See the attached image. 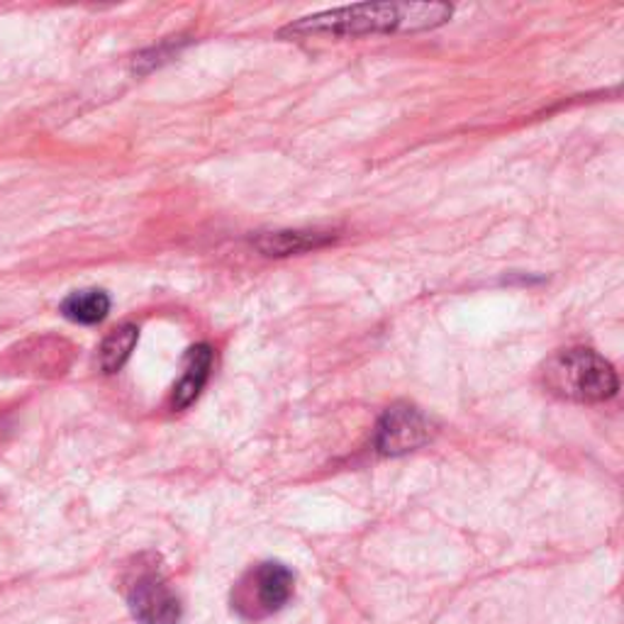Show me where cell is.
Masks as SVG:
<instances>
[{
  "label": "cell",
  "mask_w": 624,
  "mask_h": 624,
  "mask_svg": "<svg viewBox=\"0 0 624 624\" xmlns=\"http://www.w3.org/2000/svg\"><path fill=\"white\" fill-rule=\"evenodd\" d=\"M293 595V573L284 564H261L251 573L239 607H251V615H269L281 610Z\"/></svg>",
  "instance_id": "obj_5"
},
{
  "label": "cell",
  "mask_w": 624,
  "mask_h": 624,
  "mask_svg": "<svg viewBox=\"0 0 624 624\" xmlns=\"http://www.w3.org/2000/svg\"><path fill=\"white\" fill-rule=\"evenodd\" d=\"M544 388L573 403H603L617 393V374L593 349H566L554 354L542 368Z\"/></svg>",
  "instance_id": "obj_2"
},
{
  "label": "cell",
  "mask_w": 624,
  "mask_h": 624,
  "mask_svg": "<svg viewBox=\"0 0 624 624\" xmlns=\"http://www.w3.org/2000/svg\"><path fill=\"white\" fill-rule=\"evenodd\" d=\"M335 237L329 232H274L264 235L257 247L269 254V257H288V254H300L315 247H323L327 241H333Z\"/></svg>",
  "instance_id": "obj_8"
},
{
  "label": "cell",
  "mask_w": 624,
  "mask_h": 624,
  "mask_svg": "<svg viewBox=\"0 0 624 624\" xmlns=\"http://www.w3.org/2000/svg\"><path fill=\"white\" fill-rule=\"evenodd\" d=\"M127 603L139 624H176L181 620L178 597L161 578L159 568L139 566L127 583Z\"/></svg>",
  "instance_id": "obj_3"
},
{
  "label": "cell",
  "mask_w": 624,
  "mask_h": 624,
  "mask_svg": "<svg viewBox=\"0 0 624 624\" xmlns=\"http://www.w3.org/2000/svg\"><path fill=\"white\" fill-rule=\"evenodd\" d=\"M452 6L444 3H361L303 18L284 30L290 37H361L372 32L427 30L447 22Z\"/></svg>",
  "instance_id": "obj_1"
},
{
  "label": "cell",
  "mask_w": 624,
  "mask_h": 624,
  "mask_svg": "<svg viewBox=\"0 0 624 624\" xmlns=\"http://www.w3.org/2000/svg\"><path fill=\"white\" fill-rule=\"evenodd\" d=\"M210 366H212V351L206 344H198V347L188 349L186 361H184V376L178 380V386L174 390V407L176 410H184L190 403H194L206 380L210 376Z\"/></svg>",
  "instance_id": "obj_6"
},
{
  "label": "cell",
  "mask_w": 624,
  "mask_h": 624,
  "mask_svg": "<svg viewBox=\"0 0 624 624\" xmlns=\"http://www.w3.org/2000/svg\"><path fill=\"white\" fill-rule=\"evenodd\" d=\"M63 317L79 325H96L110 313V298L103 290H76L61 303Z\"/></svg>",
  "instance_id": "obj_7"
},
{
  "label": "cell",
  "mask_w": 624,
  "mask_h": 624,
  "mask_svg": "<svg viewBox=\"0 0 624 624\" xmlns=\"http://www.w3.org/2000/svg\"><path fill=\"white\" fill-rule=\"evenodd\" d=\"M429 439L427 419L410 405H393L378 425L376 444L384 454L413 452Z\"/></svg>",
  "instance_id": "obj_4"
},
{
  "label": "cell",
  "mask_w": 624,
  "mask_h": 624,
  "mask_svg": "<svg viewBox=\"0 0 624 624\" xmlns=\"http://www.w3.org/2000/svg\"><path fill=\"white\" fill-rule=\"evenodd\" d=\"M137 339L139 329L135 325H120L118 329H112L106 337L103 347H100V368H103L106 374H118L135 351Z\"/></svg>",
  "instance_id": "obj_9"
}]
</instances>
